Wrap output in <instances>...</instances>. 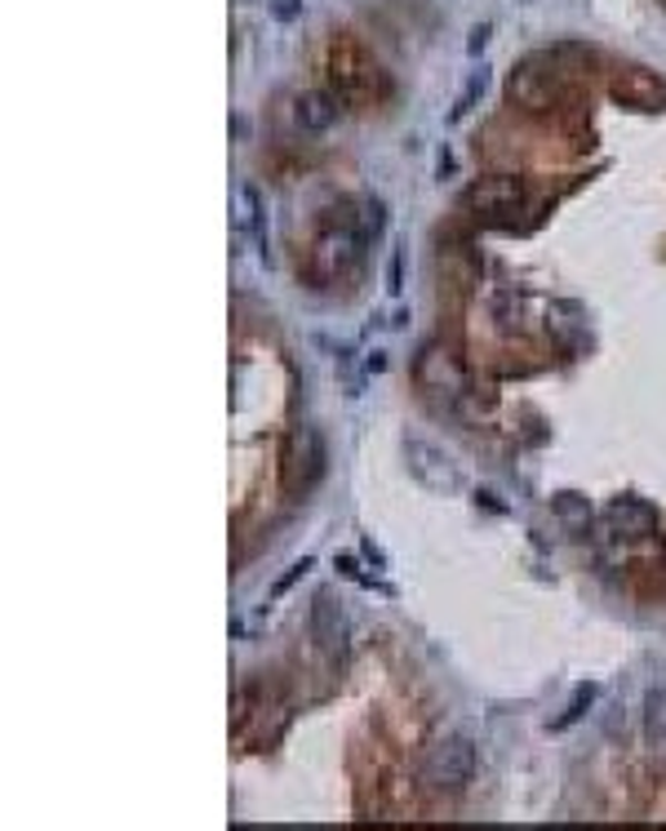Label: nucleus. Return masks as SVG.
Wrapping results in <instances>:
<instances>
[{"instance_id":"1","label":"nucleus","mask_w":666,"mask_h":831,"mask_svg":"<svg viewBox=\"0 0 666 831\" xmlns=\"http://www.w3.org/2000/svg\"><path fill=\"white\" fill-rule=\"evenodd\" d=\"M476 778V742L467 734H454V738H440L436 747H427L423 756V769H418V782L423 791L431 796H462Z\"/></svg>"},{"instance_id":"2","label":"nucleus","mask_w":666,"mask_h":831,"mask_svg":"<svg viewBox=\"0 0 666 831\" xmlns=\"http://www.w3.org/2000/svg\"><path fill=\"white\" fill-rule=\"evenodd\" d=\"M324 463H329L324 436L311 423L289 427V436L280 440V489L293 494V498L311 494L320 485V476H324Z\"/></svg>"},{"instance_id":"3","label":"nucleus","mask_w":666,"mask_h":831,"mask_svg":"<svg viewBox=\"0 0 666 831\" xmlns=\"http://www.w3.org/2000/svg\"><path fill=\"white\" fill-rule=\"evenodd\" d=\"M361 253H365V236L356 227L324 222V231L311 240L306 271H311V281L333 285V281H343V276H352L361 267Z\"/></svg>"},{"instance_id":"4","label":"nucleus","mask_w":666,"mask_h":831,"mask_svg":"<svg viewBox=\"0 0 666 831\" xmlns=\"http://www.w3.org/2000/svg\"><path fill=\"white\" fill-rule=\"evenodd\" d=\"M414 383H418L427 396H436V401H458V396H467V370H462V361L454 356V347L440 343V339L418 352V361H414Z\"/></svg>"},{"instance_id":"5","label":"nucleus","mask_w":666,"mask_h":831,"mask_svg":"<svg viewBox=\"0 0 666 831\" xmlns=\"http://www.w3.org/2000/svg\"><path fill=\"white\" fill-rule=\"evenodd\" d=\"M400 454H405V467H409V476L423 485V489H431V494H462V471H458V463L445 454V449H436L431 440H418V436H405V445H400Z\"/></svg>"},{"instance_id":"6","label":"nucleus","mask_w":666,"mask_h":831,"mask_svg":"<svg viewBox=\"0 0 666 831\" xmlns=\"http://www.w3.org/2000/svg\"><path fill=\"white\" fill-rule=\"evenodd\" d=\"M329 81H333V94L343 103H365L374 94V81H378V67L365 59L361 45L352 41H339L329 50Z\"/></svg>"},{"instance_id":"7","label":"nucleus","mask_w":666,"mask_h":831,"mask_svg":"<svg viewBox=\"0 0 666 831\" xmlns=\"http://www.w3.org/2000/svg\"><path fill=\"white\" fill-rule=\"evenodd\" d=\"M613 103L635 107V112H662L666 107V81L653 76L648 67H617L608 81Z\"/></svg>"},{"instance_id":"8","label":"nucleus","mask_w":666,"mask_h":831,"mask_svg":"<svg viewBox=\"0 0 666 831\" xmlns=\"http://www.w3.org/2000/svg\"><path fill=\"white\" fill-rule=\"evenodd\" d=\"M311 641L324 658H339L343 654V641H347V614H343V601L333 596L329 588H320L311 596Z\"/></svg>"},{"instance_id":"9","label":"nucleus","mask_w":666,"mask_h":831,"mask_svg":"<svg viewBox=\"0 0 666 831\" xmlns=\"http://www.w3.org/2000/svg\"><path fill=\"white\" fill-rule=\"evenodd\" d=\"M604 520H608L613 533H622V538H657V533H662V516H657V507L644 502V498H635V494L613 498V502L604 507Z\"/></svg>"},{"instance_id":"10","label":"nucleus","mask_w":666,"mask_h":831,"mask_svg":"<svg viewBox=\"0 0 666 831\" xmlns=\"http://www.w3.org/2000/svg\"><path fill=\"white\" fill-rule=\"evenodd\" d=\"M467 205H471L476 214H511V209L524 205V183H520L516 174H489V178L471 183Z\"/></svg>"},{"instance_id":"11","label":"nucleus","mask_w":666,"mask_h":831,"mask_svg":"<svg viewBox=\"0 0 666 831\" xmlns=\"http://www.w3.org/2000/svg\"><path fill=\"white\" fill-rule=\"evenodd\" d=\"M507 98H511V107L538 116V112H551L555 90H551V76H547V72H538L533 63H520V67L507 76Z\"/></svg>"},{"instance_id":"12","label":"nucleus","mask_w":666,"mask_h":831,"mask_svg":"<svg viewBox=\"0 0 666 831\" xmlns=\"http://www.w3.org/2000/svg\"><path fill=\"white\" fill-rule=\"evenodd\" d=\"M343 98L333 94V90H306V94H298L293 98V125L302 129V134H324L333 121L343 116Z\"/></svg>"},{"instance_id":"13","label":"nucleus","mask_w":666,"mask_h":831,"mask_svg":"<svg viewBox=\"0 0 666 831\" xmlns=\"http://www.w3.org/2000/svg\"><path fill=\"white\" fill-rule=\"evenodd\" d=\"M547 334L560 343V347H573L582 334H586V316L577 303H551L547 308Z\"/></svg>"},{"instance_id":"14","label":"nucleus","mask_w":666,"mask_h":831,"mask_svg":"<svg viewBox=\"0 0 666 831\" xmlns=\"http://www.w3.org/2000/svg\"><path fill=\"white\" fill-rule=\"evenodd\" d=\"M551 511H555V520H560L569 533H586V529L595 524V507H591V498H586V494H573V489L555 494V498H551Z\"/></svg>"},{"instance_id":"15","label":"nucleus","mask_w":666,"mask_h":831,"mask_svg":"<svg viewBox=\"0 0 666 831\" xmlns=\"http://www.w3.org/2000/svg\"><path fill=\"white\" fill-rule=\"evenodd\" d=\"M262 227V196L253 183H240L236 187V231L240 236H253Z\"/></svg>"},{"instance_id":"16","label":"nucleus","mask_w":666,"mask_h":831,"mask_svg":"<svg viewBox=\"0 0 666 831\" xmlns=\"http://www.w3.org/2000/svg\"><path fill=\"white\" fill-rule=\"evenodd\" d=\"M644 738L648 742H666V689H653L644 698Z\"/></svg>"},{"instance_id":"17","label":"nucleus","mask_w":666,"mask_h":831,"mask_svg":"<svg viewBox=\"0 0 666 831\" xmlns=\"http://www.w3.org/2000/svg\"><path fill=\"white\" fill-rule=\"evenodd\" d=\"M591 703H595V685L586 681V685H577V689H573V698H569V707L560 711V720H555L551 729H569V725H577V720L586 716V707H591Z\"/></svg>"},{"instance_id":"18","label":"nucleus","mask_w":666,"mask_h":831,"mask_svg":"<svg viewBox=\"0 0 666 831\" xmlns=\"http://www.w3.org/2000/svg\"><path fill=\"white\" fill-rule=\"evenodd\" d=\"M383 222H387V218H383V200L365 196V200H361V214H356V231H361L365 240H374V236L383 231Z\"/></svg>"},{"instance_id":"19","label":"nucleus","mask_w":666,"mask_h":831,"mask_svg":"<svg viewBox=\"0 0 666 831\" xmlns=\"http://www.w3.org/2000/svg\"><path fill=\"white\" fill-rule=\"evenodd\" d=\"M485 85H489V76H485V72H471V81L462 85V94H458V103H454V121H462V116L476 107V98L485 94Z\"/></svg>"},{"instance_id":"20","label":"nucleus","mask_w":666,"mask_h":831,"mask_svg":"<svg viewBox=\"0 0 666 831\" xmlns=\"http://www.w3.org/2000/svg\"><path fill=\"white\" fill-rule=\"evenodd\" d=\"M311 565H315V561H311V557H302V561H293V565H289V570H284V574H280V579H275V583H271V601H280V596H284V592H289V588H293V583H302V579H306V570H311Z\"/></svg>"},{"instance_id":"21","label":"nucleus","mask_w":666,"mask_h":831,"mask_svg":"<svg viewBox=\"0 0 666 831\" xmlns=\"http://www.w3.org/2000/svg\"><path fill=\"white\" fill-rule=\"evenodd\" d=\"M387 290L400 299L405 294V253L400 249H392V262H387Z\"/></svg>"},{"instance_id":"22","label":"nucleus","mask_w":666,"mask_h":831,"mask_svg":"<svg viewBox=\"0 0 666 831\" xmlns=\"http://www.w3.org/2000/svg\"><path fill=\"white\" fill-rule=\"evenodd\" d=\"M271 14H275L280 23H293V19L302 14V0H271Z\"/></svg>"},{"instance_id":"23","label":"nucleus","mask_w":666,"mask_h":831,"mask_svg":"<svg viewBox=\"0 0 666 831\" xmlns=\"http://www.w3.org/2000/svg\"><path fill=\"white\" fill-rule=\"evenodd\" d=\"M485 45H489V23H480V28H471V41H467V50H471V54H480Z\"/></svg>"},{"instance_id":"24","label":"nucleus","mask_w":666,"mask_h":831,"mask_svg":"<svg viewBox=\"0 0 666 831\" xmlns=\"http://www.w3.org/2000/svg\"><path fill=\"white\" fill-rule=\"evenodd\" d=\"M365 557H370V561H374V565H383V551H378V547H374V538H365Z\"/></svg>"},{"instance_id":"25","label":"nucleus","mask_w":666,"mask_h":831,"mask_svg":"<svg viewBox=\"0 0 666 831\" xmlns=\"http://www.w3.org/2000/svg\"><path fill=\"white\" fill-rule=\"evenodd\" d=\"M476 502H485V507H489V511H507V507H502V502H498V498H493V494H476Z\"/></svg>"}]
</instances>
